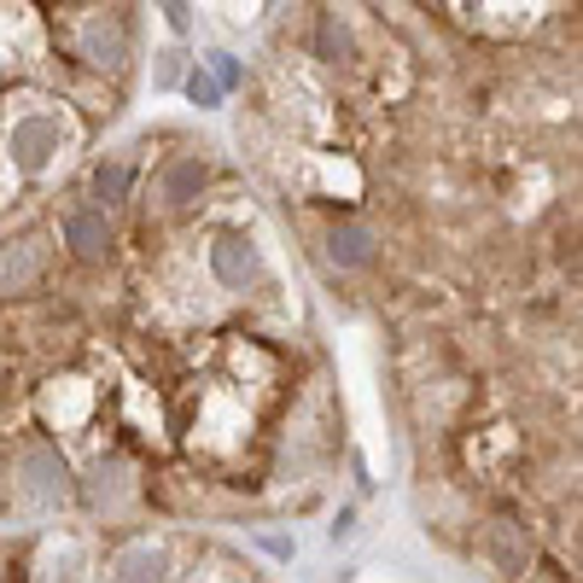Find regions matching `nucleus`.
Returning <instances> with one entry per match:
<instances>
[{
    "mask_svg": "<svg viewBox=\"0 0 583 583\" xmlns=\"http://www.w3.org/2000/svg\"><path fill=\"white\" fill-rule=\"evenodd\" d=\"M53 152H59V123L53 117L12 123V164H18V169H41Z\"/></svg>",
    "mask_w": 583,
    "mask_h": 583,
    "instance_id": "f257e3e1",
    "label": "nucleus"
},
{
    "mask_svg": "<svg viewBox=\"0 0 583 583\" xmlns=\"http://www.w3.org/2000/svg\"><path fill=\"white\" fill-rule=\"evenodd\" d=\"M211 269H216V280H223V287L245 292L251 280H257V251H251L245 240H233V233H223V240L211 245Z\"/></svg>",
    "mask_w": 583,
    "mask_h": 583,
    "instance_id": "f03ea898",
    "label": "nucleus"
},
{
    "mask_svg": "<svg viewBox=\"0 0 583 583\" xmlns=\"http://www.w3.org/2000/svg\"><path fill=\"white\" fill-rule=\"evenodd\" d=\"M65 240L76 245V257H100V251L112 245V223H105V211H71Z\"/></svg>",
    "mask_w": 583,
    "mask_h": 583,
    "instance_id": "7ed1b4c3",
    "label": "nucleus"
},
{
    "mask_svg": "<svg viewBox=\"0 0 583 583\" xmlns=\"http://www.w3.org/2000/svg\"><path fill=\"white\" fill-rule=\"evenodd\" d=\"M327 257H333L339 269H362V263L373 257L368 228H333V233H327Z\"/></svg>",
    "mask_w": 583,
    "mask_h": 583,
    "instance_id": "20e7f679",
    "label": "nucleus"
},
{
    "mask_svg": "<svg viewBox=\"0 0 583 583\" xmlns=\"http://www.w3.org/2000/svg\"><path fill=\"white\" fill-rule=\"evenodd\" d=\"M204 187V157H176V164L164 169V199L169 204H187Z\"/></svg>",
    "mask_w": 583,
    "mask_h": 583,
    "instance_id": "39448f33",
    "label": "nucleus"
},
{
    "mask_svg": "<svg viewBox=\"0 0 583 583\" xmlns=\"http://www.w3.org/2000/svg\"><path fill=\"white\" fill-rule=\"evenodd\" d=\"M112 583H164V555H157V548H129V555L117 560Z\"/></svg>",
    "mask_w": 583,
    "mask_h": 583,
    "instance_id": "423d86ee",
    "label": "nucleus"
},
{
    "mask_svg": "<svg viewBox=\"0 0 583 583\" xmlns=\"http://www.w3.org/2000/svg\"><path fill=\"white\" fill-rule=\"evenodd\" d=\"M88 53H93V65H123V24H93L88 29Z\"/></svg>",
    "mask_w": 583,
    "mask_h": 583,
    "instance_id": "0eeeda50",
    "label": "nucleus"
},
{
    "mask_svg": "<svg viewBox=\"0 0 583 583\" xmlns=\"http://www.w3.org/2000/svg\"><path fill=\"white\" fill-rule=\"evenodd\" d=\"M123 193H129V169H123V164H100V169H93V199H100V211H105V204H117Z\"/></svg>",
    "mask_w": 583,
    "mask_h": 583,
    "instance_id": "6e6552de",
    "label": "nucleus"
},
{
    "mask_svg": "<svg viewBox=\"0 0 583 583\" xmlns=\"http://www.w3.org/2000/svg\"><path fill=\"white\" fill-rule=\"evenodd\" d=\"M491 555L502 560V572H525V555H531V548L519 543L508 525H496V531H491Z\"/></svg>",
    "mask_w": 583,
    "mask_h": 583,
    "instance_id": "1a4fd4ad",
    "label": "nucleus"
},
{
    "mask_svg": "<svg viewBox=\"0 0 583 583\" xmlns=\"http://www.w3.org/2000/svg\"><path fill=\"white\" fill-rule=\"evenodd\" d=\"M29 275H36V251H18V257H0V287H7V280H12V287H24V280Z\"/></svg>",
    "mask_w": 583,
    "mask_h": 583,
    "instance_id": "9d476101",
    "label": "nucleus"
},
{
    "mask_svg": "<svg viewBox=\"0 0 583 583\" xmlns=\"http://www.w3.org/2000/svg\"><path fill=\"white\" fill-rule=\"evenodd\" d=\"M187 100H193V105H216V100H223V88H216L204 71H193V76H187Z\"/></svg>",
    "mask_w": 583,
    "mask_h": 583,
    "instance_id": "9b49d317",
    "label": "nucleus"
},
{
    "mask_svg": "<svg viewBox=\"0 0 583 583\" xmlns=\"http://www.w3.org/2000/svg\"><path fill=\"white\" fill-rule=\"evenodd\" d=\"M204 76H211L216 88H233V83H240V65H233L228 53H211V71H204Z\"/></svg>",
    "mask_w": 583,
    "mask_h": 583,
    "instance_id": "f8f14e48",
    "label": "nucleus"
},
{
    "mask_svg": "<svg viewBox=\"0 0 583 583\" xmlns=\"http://www.w3.org/2000/svg\"><path fill=\"white\" fill-rule=\"evenodd\" d=\"M321 53L333 59V53H344V29H339V18L333 12H321Z\"/></svg>",
    "mask_w": 583,
    "mask_h": 583,
    "instance_id": "ddd939ff",
    "label": "nucleus"
}]
</instances>
